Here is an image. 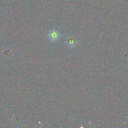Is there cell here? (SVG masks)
Listing matches in <instances>:
<instances>
[{
	"mask_svg": "<svg viewBox=\"0 0 128 128\" xmlns=\"http://www.w3.org/2000/svg\"><path fill=\"white\" fill-rule=\"evenodd\" d=\"M60 33L58 30L54 28L50 30V31L48 33V38L51 41H56L60 38Z\"/></svg>",
	"mask_w": 128,
	"mask_h": 128,
	"instance_id": "cell-1",
	"label": "cell"
},
{
	"mask_svg": "<svg viewBox=\"0 0 128 128\" xmlns=\"http://www.w3.org/2000/svg\"><path fill=\"white\" fill-rule=\"evenodd\" d=\"M78 43V41L74 36H70L66 38V44L69 48H72L75 47Z\"/></svg>",
	"mask_w": 128,
	"mask_h": 128,
	"instance_id": "cell-2",
	"label": "cell"
}]
</instances>
